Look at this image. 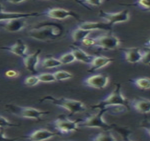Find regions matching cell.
Segmentation results:
<instances>
[{
	"instance_id": "cell-1",
	"label": "cell",
	"mask_w": 150,
	"mask_h": 141,
	"mask_svg": "<svg viewBox=\"0 0 150 141\" xmlns=\"http://www.w3.org/2000/svg\"><path fill=\"white\" fill-rule=\"evenodd\" d=\"M63 27L52 22H42L28 31V36L33 40L42 42H50L62 36Z\"/></svg>"
},
{
	"instance_id": "cell-2",
	"label": "cell",
	"mask_w": 150,
	"mask_h": 141,
	"mask_svg": "<svg viewBox=\"0 0 150 141\" xmlns=\"http://www.w3.org/2000/svg\"><path fill=\"white\" fill-rule=\"evenodd\" d=\"M50 102L52 105L67 110L70 113V115H74L76 114L83 112L86 110V107L81 101L68 99V98H57L53 96L47 95L40 100V102Z\"/></svg>"
},
{
	"instance_id": "cell-3",
	"label": "cell",
	"mask_w": 150,
	"mask_h": 141,
	"mask_svg": "<svg viewBox=\"0 0 150 141\" xmlns=\"http://www.w3.org/2000/svg\"><path fill=\"white\" fill-rule=\"evenodd\" d=\"M125 107L129 109V101L124 97L121 90L120 84H116L113 91L108 95L104 99L100 100V102L94 106L92 107V109H100L106 108L110 107Z\"/></svg>"
},
{
	"instance_id": "cell-4",
	"label": "cell",
	"mask_w": 150,
	"mask_h": 141,
	"mask_svg": "<svg viewBox=\"0 0 150 141\" xmlns=\"http://www.w3.org/2000/svg\"><path fill=\"white\" fill-rule=\"evenodd\" d=\"M99 111L95 114L85 117L83 119L76 121L78 126L83 128H101L103 130L111 129V125H109L103 119V115L105 112H108V108L98 109Z\"/></svg>"
},
{
	"instance_id": "cell-5",
	"label": "cell",
	"mask_w": 150,
	"mask_h": 141,
	"mask_svg": "<svg viewBox=\"0 0 150 141\" xmlns=\"http://www.w3.org/2000/svg\"><path fill=\"white\" fill-rule=\"evenodd\" d=\"M6 111L15 116L30 119L40 120L44 115L48 114L49 112L41 111L37 109L27 107H21L13 104H8L5 106Z\"/></svg>"
},
{
	"instance_id": "cell-6",
	"label": "cell",
	"mask_w": 150,
	"mask_h": 141,
	"mask_svg": "<svg viewBox=\"0 0 150 141\" xmlns=\"http://www.w3.org/2000/svg\"><path fill=\"white\" fill-rule=\"evenodd\" d=\"M95 43L93 47L105 50H112L116 49L120 44V40L112 34L100 35L94 38Z\"/></svg>"
},
{
	"instance_id": "cell-7",
	"label": "cell",
	"mask_w": 150,
	"mask_h": 141,
	"mask_svg": "<svg viewBox=\"0 0 150 141\" xmlns=\"http://www.w3.org/2000/svg\"><path fill=\"white\" fill-rule=\"evenodd\" d=\"M53 127L60 134H69L77 130V122L73 121L67 117L59 116L52 122Z\"/></svg>"
},
{
	"instance_id": "cell-8",
	"label": "cell",
	"mask_w": 150,
	"mask_h": 141,
	"mask_svg": "<svg viewBox=\"0 0 150 141\" xmlns=\"http://www.w3.org/2000/svg\"><path fill=\"white\" fill-rule=\"evenodd\" d=\"M99 16L105 23L113 27L116 23L127 22L129 19V13L127 10L120 11L117 13L105 12L103 10L100 11Z\"/></svg>"
},
{
	"instance_id": "cell-9",
	"label": "cell",
	"mask_w": 150,
	"mask_h": 141,
	"mask_svg": "<svg viewBox=\"0 0 150 141\" xmlns=\"http://www.w3.org/2000/svg\"><path fill=\"white\" fill-rule=\"evenodd\" d=\"M41 15L54 20H64L70 17L75 18L76 20H79V16L74 11L61 8H47L41 13Z\"/></svg>"
},
{
	"instance_id": "cell-10",
	"label": "cell",
	"mask_w": 150,
	"mask_h": 141,
	"mask_svg": "<svg viewBox=\"0 0 150 141\" xmlns=\"http://www.w3.org/2000/svg\"><path fill=\"white\" fill-rule=\"evenodd\" d=\"M26 26L25 18H11L0 21V27L9 33H17L23 30Z\"/></svg>"
},
{
	"instance_id": "cell-11",
	"label": "cell",
	"mask_w": 150,
	"mask_h": 141,
	"mask_svg": "<svg viewBox=\"0 0 150 141\" xmlns=\"http://www.w3.org/2000/svg\"><path fill=\"white\" fill-rule=\"evenodd\" d=\"M83 82L88 87L96 88V89H103L108 86L109 77L106 75H93L86 78Z\"/></svg>"
},
{
	"instance_id": "cell-12",
	"label": "cell",
	"mask_w": 150,
	"mask_h": 141,
	"mask_svg": "<svg viewBox=\"0 0 150 141\" xmlns=\"http://www.w3.org/2000/svg\"><path fill=\"white\" fill-rule=\"evenodd\" d=\"M41 53V50H38L33 54H25L23 57V65L26 70L32 74H37V67L39 64V55Z\"/></svg>"
},
{
	"instance_id": "cell-13",
	"label": "cell",
	"mask_w": 150,
	"mask_h": 141,
	"mask_svg": "<svg viewBox=\"0 0 150 141\" xmlns=\"http://www.w3.org/2000/svg\"><path fill=\"white\" fill-rule=\"evenodd\" d=\"M77 28L81 29L90 30H106V31L111 32L112 30V26L110 25L107 23H102V22H89L85 21L79 23Z\"/></svg>"
},
{
	"instance_id": "cell-14",
	"label": "cell",
	"mask_w": 150,
	"mask_h": 141,
	"mask_svg": "<svg viewBox=\"0 0 150 141\" xmlns=\"http://www.w3.org/2000/svg\"><path fill=\"white\" fill-rule=\"evenodd\" d=\"M57 133L47 129H38L28 134V135H25L23 137L29 140L33 141H39V140H45L48 139L52 138L55 136Z\"/></svg>"
},
{
	"instance_id": "cell-15",
	"label": "cell",
	"mask_w": 150,
	"mask_h": 141,
	"mask_svg": "<svg viewBox=\"0 0 150 141\" xmlns=\"http://www.w3.org/2000/svg\"><path fill=\"white\" fill-rule=\"evenodd\" d=\"M129 107H132L136 112L141 114H148L150 112V101L145 98H136L129 102Z\"/></svg>"
},
{
	"instance_id": "cell-16",
	"label": "cell",
	"mask_w": 150,
	"mask_h": 141,
	"mask_svg": "<svg viewBox=\"0 0 150 141\" xmlns=\"http://www.w3.org/2000/svg\"><path fill=\"white\" fill-rule=\"evenodd\" d=\"M0 50L8 51L15 55L18 56V57H23L26 54L27 51H28V47L27 45L22 41L21 40L18 39L16 42L13 45L8 47H0Z\"/></svg>"
},
{
	"instance_id": "cell-17",
	"label": "cell",
	"mask_w": 150,
	"mask_h": 141,
	"mask_svg": "<svg viewBox=\"0 0 150 141\" xmlns=\"http://www.w3.org/2000/svg\"><path fill=\"white\" fill-rule=\"evenodd\" d=\"M114 59L110 57H104V56H94L93 59L88 65H89V69L88 71L89 72H93L97 70L102 69V68L106 67L109 64H110Z\"/></svg>"
},
{
	"instance_id": "cell-18",
	"label": "cell",
	"mask_w": 150,
	"mask_h": 141,
	"mask_svg": "<svg viewBox=\"0 0 150 141\" xmlns=\"http://www.w3.org/2000/svg\"><path fill=\"white\" fill-rule=\"evenodd\" d=\"M122 52L124 54V58L127 62L130 64H136L140 62L142 51L137 47L122 49Z\"/></svg>"
},
{
	"instance_id": "cell-19",
	"label": "cell",
	"mask_w": 150,
	"mask_h": 141,
	"mask_svg": "<svg viewBox=\"0 0 150 141\" xmlns=\"http://www.w3.org/2000/svg\"><path fill=\"white\" fill-rule=\"evenodd\" d=\"M41 13L38 12L20 13V12H8L4 11L0 12V21L4 20L11 19V18H25L28 17H35L40 16Z\"/></svg>"
},
{
	"instance_id": "cell-20",
	"label": "cell",
	"mask_w": 150,
	"mask_h": 141,
	"mask_svg": "<svg viewBox=\"0 0 150 141\" xmlns=\"http://www.w3.org/2000/svg\"><path fill=\"white\" fill-rule=\"evenodd\" d=\"M71 52L74 55L76 61L84 63L86 64H89L93 59V57H94V56L87 54L83 50L77 47H71Z\"/></svg>"
},
{
	"instance_id": "cell-21",
	"label": "cell",
	"mask_w": 150,
	"mask_h": 141,
	"mask_svg": "<svg viewBox=\"0 0 150 141\" xmlns=\"http://www.w3.org/2000/svg\"><path fill=\"white\" fill-rule=\"evenodd\" d=\"M91 33V31H90V30L77 28L72 30V32L71 33V36L74 42H79L80 43L83 39L88 37V35H89V34Z\"/></svg>"
},
{
	"instance_id": "cell-22",
	"label": "cell",
	"mask_w": 150,
	"mask_h": 141,
	"mask_svg": "<svg viewBox=\"0 0 150 141\" xmlns=\"http://www.w3.org/2000/svg\"><path fill=\"white\" fill-rule=\"evenodd\" d=\"M90 140L93 141H115L117 140V138L114 136L113 134L110 130H105L104 132H101L96 135H93V137H90Z\"/></svg>"
},
{
	"instance_id": "cell-23",
	"label": "cell",
	"mask_w": 150,
	"mask_h": 141,
	"mask_svg": "<svg viewBox=\"0 0 150 141\" xmlns=\"http://www.w3.org/2000/svg\"><path fill=\"white\" fill-rule=\"evenodd\" d=\"M62 65L58 59L54 57H46L40 62V66L44 69H53L60 67Z\"/></svg>"
},
{
	"instance_id": "cell-24",
	"label": "cell",
	"mask_w": 150,
	"mask_h": 141,
	"mask_svg": "<svg viewBox=\"0 0 150 141\" xmlns=\"http://www.w3.org/2000/svg\"><path fill=\"white\" fill-rule=\"evenodd\" d=\"M129 82L141 90H149L150 88V80L149 78H138L130 80Z\"/></svg>"
},
{
	"instance_id": "cell-25",
	"label": "cell",
	"mask_w": 150,
	"mask_h": 141,
	"mask_svg": "<svg viewBox=\"0 0 150 141\" xmlns=\"http://www.w3.org/2000/svg\"><path fill=\"white\" fill-rule=\"evenodd\" d=\"M111 128L117 132L120 136H122V139L125 140H129V135H130L131 131L129 128H125V127H119L116 125H111Z\"/></svg>"
},
{
	"instance_id": "cell-26",
	"label": "cell",
	"mask_w": 150,
	"mask_h": 141,
	"mask_svg": "<svg viewBox=\"0 0 150 141\" xmlns=\"http://www.w3.org/2000/svg\"><path fill=\"white\" fill-rule=\"evenodd\" d=\"M53 74L56 81H66V80H69L73 77L72 74L71 73L63 70L55 71V72L53 73Z\"/></svg>"
},
{
	"instance_id": "cell-27",
	"label": "cell",
	"mask_w": 150,
	"mask_h": 141,
	"mask_svg": "<svg viewBox=\"0 0 150 141\" xmlns=\"http://www.w3.org/2000/svg\"><path fill=\"white\" fill-rule=\"evenodd\" d=\"M59 62H61V64H64V65H67V64H71V63L74 62L76 61L75 59L74 55L71 52H67V53L62 54L60 57H59Z\"/></svg>"
},
{
	"instance_id": "cell-28",
	"label": "cell",
	"mask_w": 150,
	"mask_h": 141,
	"mask_svg": "<svg viewBox=\"0 0 150 141\" xmlns=\"http://www.w3.org/2000/svg\"><path fill=\"white\" fill-rule=\"evenodd\" d=\"M37 76L40 82L52 83L56 81L53 73H42V74H38Z\"/></svg>"
},
{
	"instance_id": "cell-29",
	"label": "cell",
	"mask_w": 150,
	"mask_h": 141,
	"mask_svg": "<svg viewBox=\"0 0 150 141\" xmlns=\"http://www.w3.org/2000/svg\"><path fill=\"white\" fill-rule=\"evenodd\" d=\"M39 83H40V81H39L37 75L30 76L23 80V83L25 86H30V87H33V86H37Z\"/></svg>"
},
{
	"instance_id": "cell-30",
	"label": "cell",
	"mask_w": 150,
	"mask_h": 141,
	"mask_svg": "<svg viewBox=\"0 0 150 141\" xmlns=\"http://www.w3.org/2000/svg\"><path fill=\"white\" fill-rule=\"evenodd\" d=\"M19 126V124L12 123L7 119L0 115V128H6V127H16Z\"/></svg>"
},
{
	"instance_id": "cell-31",
	"label": "cell",
	"mask_w": 150,
	"mask_h": 141,
	"mask_svg": "<svg viewBox=\"0 0 150 141\" xmlns=\"http://www.w3.org/2000/svg\"><path fill=\"white\" fill-rule=\"evenodd\" d=\"M134 5L137 6L141 9H149L150 7V1L149 0H137V1L134 3Z\"/></svg>"
},
{
	"instance_id": "cell-32",
	"label": "cell",
	"mask_w": 150,
	"mask_h": 141,
	"mask_svg": "<svg viewBox=\"0 0 150 141\" xmlns=\"http://www.w3.org/2000/svg\"><path fill=\"white\" fill-rule=\"evenodd\" d=\"M142 64L149 65V50L142 51V55H141L140 62Z\"/></svg>"
},
{
	"instance_id": "cell-33",
	"label": "cell",
	"mask_w": 150,
	"mask_h": 141,
	"mask_svg": "<svg viewBox=\"0 0 150 141\" xmlns=\"http://www.w3.org/2000/svg\"><path fill=\"white\" fill-rule=\"evenodd\" d=\"M80 43L83 45L85 47H93L95 43L94 38H91V37H86L81 41Z\"/></svg>"
},
{
	"instance_id": "cell-34",
	"label": "cell",
	"mask_w": 150,
	"mask_h": 141,
	"mask_svg": "<svg viewBox=\"0 0 150 141\" xmlns=\"http://www.w3.org/2000/svg\"><path fill=\"white\" fill-rule=\"evenodd\" d=\"M80 2L82 4H86L91 6H98L103 2V0H81Z\"/></svg>"
},
{
	"instance_id": "cell-35",
	"label": "cell",
	"mask_w": 150,
	"mask_h": 141,
	"mask_svg": "<svg viewBox=\"0 0 150 141\" xmlns=\"http://www.w3.org/2000/svg\"><path fill=\"white\" fill-rule=\"evenodd\" d=\"M5 76L8 78H16L19 76V72L14 70H8L5 72Z\"/></svg>"
},
{
	"instance_id": "cell-36",
	"label": "cell",
	"mask_w": 150,
	"mask_h": 141,
	"mask_svg": "<svg viewBox=\"0 0 150 141\" xmlns=\"http://www.w3.org/2000/svg\"><path fill=\"white\" fill-rule=\"evenodd\" d=\"M11 140V139L6 136V133L4 132V128H0V140Z\"/></svg>"
},
{
	"instance_id": "cell-37",
	"label": "cell",
	"mask_w": 150,
	"mask_h": 141,
	"mask_svg": "<svg viewBox=\"0 0 150 141\" xmlns=\"http://www.w3.org/2000/svg\"><path fill=\"white\" fill-rule=\"evenodd\" d=\"M26 1V0H6V1L10 4H20V3L23 2V1Z\"/></svg>"
},
{
	"instance_id": "cell-38",
	"label": "cell",
	"mask_w": 150,
	"mask_h": 141,
	"mask_svg": "<svg viewBox=\"0 0 150 141\" xmlns=\"http://www.w3.org/2000/svg\"><path fill=\"white\" fill-rule=\"evenodd\" d=\"M4 11V6H3V5L0 3V12H1V11Z\"/></svg>"
},
{
	"instance_id": "cell-39",
	"label": "cell",
	"mask_w": 150,
	"mask_h": 141,
	"mask_svg": "<svg viewBox=\"0 0 150 141\" xmlns=\"http://www.w3.org/2000/svg\"><path fill=\"white\" fill-rule=\"evenodd\" d=\"M0 102H1V101H0Z\"/></svg>"
}]
</instances>
